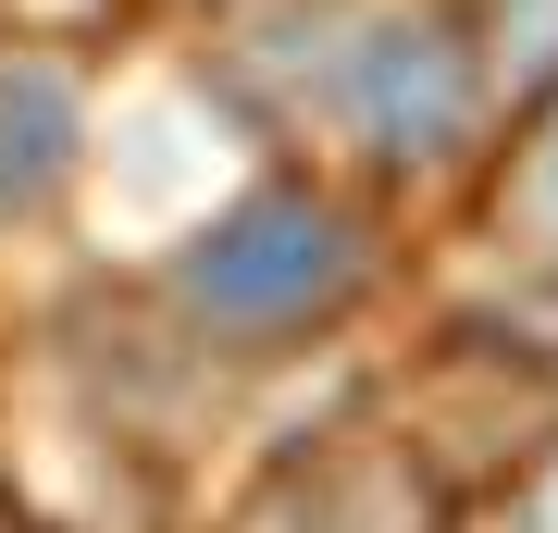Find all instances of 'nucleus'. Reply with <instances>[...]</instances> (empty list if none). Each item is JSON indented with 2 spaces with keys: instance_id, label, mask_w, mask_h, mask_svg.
Masks as SVG:
<instances>
[{
  "instance_id": "obj_1",
  "label": "nucleus",
  "mask_w": 558,
  "mask_h": 533,
  "mask_svg": "<svg viewBox=\"0 0 558 533\" xmlns=\"http://www.w3.org/2000/svg\"><path fill=\"white\" fill-rule=\"evenodd\" d=\"M373 286H385V237L323 174H248L223 211H199L149 261V298L211 360H299L323 336H348L373 311Z\"/></svg>"
},
{
  "instance_id": "obj_3",
  "label": "nucleus",
  "mask_w": 558,
  "mask_h": 533,
  "mask_svg": "<svg viewBox=\"0 0 558 533\" xmlns=\"http://www.w3.org/2000/svg\"><path fill=\"white\" fill-rule=\"evenodd\" d=\"M87 174V87L50 50H0V237H38Z\"/></svg>"
},
{
  "instance_id": "obj_2",
  "label": "nucleus",
  "mask_w": 558,
  "mask_h": 533,
  "mask_svg": "<svg viewBox=\"0 0 558 533\" xmlns=\"http://www.w3.org/2000/svg\"><path fill=\"white\" fill-rule=\"evenodd\" d=\"M311 112L360 174L435 186L497 137V75L447 0H323L311 13Z\"/></svg>"
},
{
  "instance_id": "obj_5",
  "label": "nucleus",
  "mask_w": 558,
  "mask_h": 533,
  "mask_svg": "<svg viewBox=\"0 0 558 533\" xmlns=\"http://www.w3.org/2000/svg\"><path fill=\"white\" fill-rule=\"evenodd\" d=\"M447 533H558V422H546V435H521L509 472H497V496L447 509Z\"/></svg>"
},
{
  "instance_id": "obj_4",
  "label": "nucleus",
  "mask_w": 558,
  "mask_h": 533,
  "mask_svg": "<svg viewBox=\"0 0 558 533\" xmlns=\"http://www.w3.org/2000/svg\"><path fill=\"white\" fill-rule=\"evenodd\" d=\"M497 237H509V261H521V274H546V286H558V87L534 99V124H521V149H509Z\"/></svg>"
}]
</instances>
